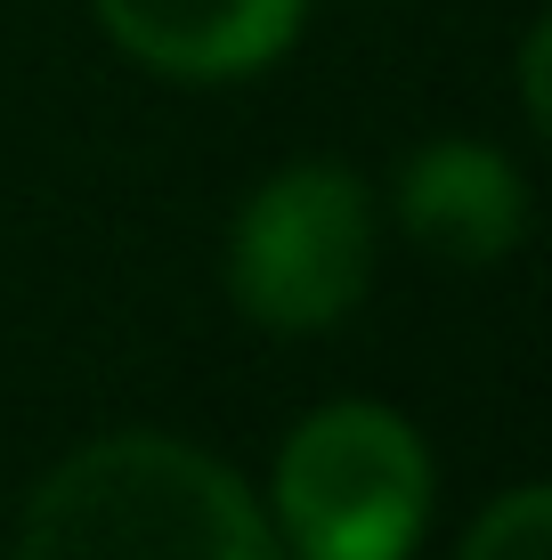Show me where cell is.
Masks as SVG:
<instances>
[{"instance_id": "6da1fadb", "label": "cell", "mask_w": 552, "mask_h": 560, "mask_svg": "<svg viewBox=\"0 0 552 560\" xmlns=\"http://www.w3.org/2000/svg\"><path fill=\"white\" fill-rule=\"evenodd\" d=\"M16 560H284L269 512L187 439L122 431L33 488Z\"/></svg>"}, {"instance_id": "7a4b0ae2", "label": "cell", "mask_w": 552, "mask_h": 560, "mask_svg": "<svg viewBox=\"0 0 552 560\" xmlns=\"http://www.w3.org/2000/svg\"><path fill=\"white\" fill-rule=\"evenodd\" d=\"M431 520V447L374 398L317 407L277 455V545L293 560H407Z\"/></svg>"}, {"instance_id": "3957f363", "label": "cell", "mask_w": 552, "mask_h": 560, "mask_svg": "<svg viewBox=\"0 0 552 560\" xmlns=\"http://www.w3.org/2000/svg\"><path fill=\"white\" fill-rule=\"evenodd\" d=\"M374 203L350 171L293 163L252 187L227 228V293L269 334H326L366 301Z\"/></svg>"}, {"instance_id": "277c9868", "label": "cell", "mask_w": 552, "mask_h": 560, "mask_svg": "<svg viewBox=\"0 0 552 560\" xmlns=\"http://www.w3.org/2000/svg\"><path fill=\"white\" fill-rule=\"evenodd\" d=\"M309 0H98V25L171 82L260 73L301 33Z\"/></svg>"}, {"instance_id": "5b68a950", "label": "cell", "mask_w": 552, "mask_h": 560, "mask_svg": "<svg viewBox=\"0 0 552 560\" xmlns=\"http://www.w3.org/2000/svg\"><path fill=\"white\" fill-rule=\"evenodd\" d=\"M398 220L423 253H439L455 268H488L528 236V187L496 147L439 139L398 171Z\"/></svg>"}, {"instance_id": "8992f818", "label": "cell", "mask_w": 552, "mask_h": 560, "mask_svg": "<svg viewBox=\"0 0 552 560\" xmlns=\"http://www.w3.org/2000/svg\"><path fill=\"white\" fill-rule=\"evenodd\" d=\"M463 560H552V495L544 488H512L504 504L480 512Z\"/></svg>"}, {"instance_id": "52a82bcc", "label": "cell", "mask_w": 552, "mask_h": 560, "mask_svg": "<svg viewBox=\"0 0 552 560\" xmlns=\"http://www.w3.org/2000/svg\"><path fill=\"white\" fill-rule=\"evenodd\" d=\"M544 57H552V25L528 33V49H520V82H528V122H552V98H544Z\"/></svg>"}]
</instances>
